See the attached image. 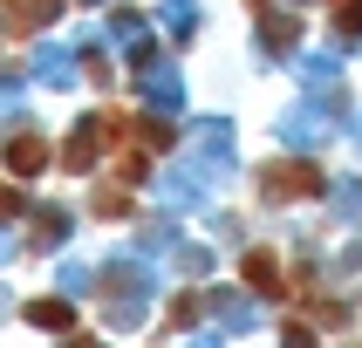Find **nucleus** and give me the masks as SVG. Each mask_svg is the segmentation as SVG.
<instances>
[{
    "label": "nucleus",
    "instance_id": "nucleus-1",
    "mask_svg": "<svg viewBox=\"0 0 362 348\" xmlns=\"http://www.w3.org/2000/svg\"><path fill=\"white\" fill-rule=\"evenodd\" d=\"M267 191H294V198H315V191H322V171H315V164H281V171H267Z\"/></svg>",
    "mask_w": 362,
    "mask_h": 348
},
{
    "label": "nucleus",
    "instance_id": "nucleus-2",
    "mask_svg": "<svg viewBox=\"0 0 362 348\" xmlns=\"http://www.w3.org/2000/svg\"><path fill=\"white\" fill-rule=\"evenodd\" d=\"M246 287H253V294H281V260H274V253H246Z\"/></svg>",
    "mask_w": 362,
    "mask_h": 348
},
{
    "label": "nucleus",
    "instance_id": "nucleus-3",
    "mask_svg": "<svg viewBox=\"0 0 362 348\" xmlns=\"http://www.w3.org/2000/svg\"><path fill=\"white\" fill-rule=\"evenodd\" d=\"M7 164H14L21 178H35V171H48V143L41 137H14L7 143Z\"/></svg>",
    "mask_w": 362,
    "mask_h": 348
},
{
    "label": "nucleus",
    "instance_id": "nucleus-4",
    "mask_svg": "<svg viewBox=\"0 0 362 348\" xmlns=\"http://www.w3.org/2000/svg\"><path fill=\"white\" fill-rule=\"evenodd\" d=\"M28 321H35V328H76V307H69V301H35Z\"/></svg>",
    "mask_w": 362,
    "mask_h": 348
},
{
    "label": "nucleus",
    "instance_id": "nucleus-5",
    "mask_svg": "<svg viewBox=\"0 0 362 348\" xmlns=\"http://www.w3.org/2000/svg\"><path fill=\"white\" fill-rule=\"evenodd\" d=\"M7 7H14V20H21V28H35V20H48V14H55L62 0H7Z\"/></svg>",
    "mask_w": 362,
    "mask_h": 348
},
{
    "label": "nucleus",
    "instance_id": "nucleus-6",
    "mask_svg": "<svg viewBox=\"0 0 362 348\" xmlns=\"http://www.w3.org/2000/svg\"><path fill=\"white\" fill-rule=\"evenodd\" d=\"M89 157H96V143H89V137H76L69 150H62V164H69V171H89Z\"/></svg>",
    "mask_w": 362,
    "mask_h": 348
},
{
    "label": "nucleus",
    "instance_id": "nucleus-7",
    "mask_svg": "<svg viewBox=\"0 0 362 348\" xmlns=\"http://www.w3.org/2000/svg\"><path fill=\"white\" fill-rule=\"evenodd\" d=\"M96 212H103V219H123V212H130V198H123V191H96Z\"/></svg>",
    "mask_w": 362,
    "mask_h": 348
},
{
    "label": "nucleus",
    "instance_id": "nucleus-8",
    "mask_svg": "<svg viewBox=\"0 0 362 348\" xmlns=\"http://www.w3.org/2000/svg\"><path fill=\"white\" fill-rule=\"evenodd\" d=\"M335 20H342L349 35H356V28H362V0H342V7H335Z\"/></svg>",
    "mask_w": 362,
    "mask_h": 348
},
{
    "label": "nucleus",
    "instance_id": "nucleus-9",
    "mask_svg": "<svg viewBox=\"0 0 362 348\" xmlns=\"http://www.w3.org/2000/svg\"><path fill=\"white\" fill-rule=\"evenodd\" d=\"M14 212H21V191H14V184H0V219H14Z\"/></svg>",
    "mask_w": 362,
    "mask_h": 348
},
{
    "label": "nucleus",
    "instance_id": "nucleus-10",
    "mask_svg": "<svg viewBox=\"0 0 362 348\" xmlns=\"http://www.w3.org/2000/svg\"><path fill=\"white\" fill-rule=\"evenodd\" d=\"M287 348H315V335H308L301 321H287Z\"/></svg>",
    "mask_w": 362,
    "mask_h": 348
}]
</instances>
